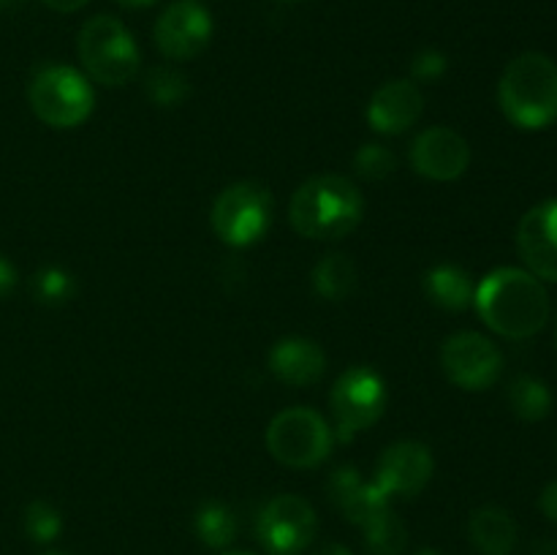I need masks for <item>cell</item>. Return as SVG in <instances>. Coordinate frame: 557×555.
<instances>
[{
  "instance_id": "obj_1",
  "label": "cell",
  "mask_w": 557,
  "mask_h": 555,
  "mask_svg": "<svg viewBox=\"0 0 557 555\" xmlns=\"http://www.w3.org/2000/svg\"><path fill=\"white\" fill-rule=\"evenodd\" d=\"M484 324L509 341H528L549 321V297L544 283L520 267H498L487 272L473 294Z\"/></svg>"
},
{
  "instance_id": "obj_2",
  "label": "cell",
  "mask_w": 557,
  "mask_h": 555,
  "mask_svg": "<svg viewBox=\"0 0 557 555\" xmlns=\"http://www.w3.org/2000/svg\"><path fill=\"white\" fill-rule=\"evenodd\" d=\"M362 190L343 174H319L299 185L288 205L294 232L308 239H341L362 223Z\"/></svg>"
},
{
  "instance_id": "obj_3",
  "label": "cell",
  "mask_w": 557,
  "mask_h": 555,
  "mask_svg": "<svg viewBox=\"0 0 557 555\" xmlns=\"http://www.w3.org/2000/svg\"><path fill=\"white\" fill-rule=\"evenodd\" d=\"M498 103L511 125L542 131L557 120V63L549 54L522 52L504 69Z\"/></svg>"
},
{
  "instance_id": "obj_4",
  "label": "cell",
  "mask_w": 557,
  "mask_h": 555,
  "mask_svg": "<svg viewBox=\"0 0 557 555\" xmlns=\"http://www.w3.org/2000/svg\"><path fill=\"white\" fill-rule=\"evenodd\" d=\"M76 52L87 76L103 87H120L139 74V47L128 27L112 14H96L82 25Z\"/></svg>"
},
{
  "instance_id": "obj_5",
  "label": "cell",
  "mask_w": 557,
  "mask_h": 555,
  "mask_svg": "<svg viewBox=\"0 0 557 555\" xmlns=\"http://www.w3.org/2000/svg\"><path fill=\"white\" fill-rule=\"evenodd\" d=\"M33 114L52 128H76L92 112V87L85 74L71 65H44L27 87Z\"/></svg>"
},
{
  "instance_id": "obj_6",
  "label": "cell",
  "mask_w": 557,
  "mask_h": 555,
  "mask_svg": "<svg viewBox=\"0 0 557 555\" xmlns=\"http://www.w3.org/2000/svg\"><path fill=\"white\" fill-rule=\"evenodd\" d=\"M335 433L319 411L292 406L272 417L267 428V449L288 468H315L330 457Z\"/></svg>"
},
{
  "instance_id": "obj_7",
  "label": "cell",
  "mask_w": 557,
  "mask_h": 555,
  "mask_svg": "<svg viewBox=\"0 0 557 555\" xmlns=\"http://www.w3.org/2000/svg\"><path fill=\"white\" fill-rule=\"evenodd\" d=\"M210 221L223 243L232 248H248L270 232L272 194L253 180L232 183L218 194Z\"/></svg>"
},
{
  "instance_id": "obj_8",
  "label": "cell",
  "mask_w": 557,
  "mask_h": 555,
  "mask_svg": "<svg viewBox=\"0 0 557 555\" xmlns=\"http://www.w3.org/2000/svg\"><path fill=\"white\" fill-rule=\"evenodd\" d=\"M335 433L341 441H354V435L373 428L386 408V384L373 368H348L335 381L330 395Z\"/></svg>"
},
{
  "instance_id": "obj_9",
  "label": "cell",
  "mask_w": 557,
  "mask_h": 555,
  "mask_svg": "<svg viewBox=\"0 0 557 555\" xmlns=\"http://www.w3.org/2000/svg\"><path fill=\"white\" fill-rule=\"evenodd\" d=\"M319 531L315 509L299 495H275L256 517V536L270 555H299Z\"/></svg>"
},
{
  "instance_id": "obj_10",
  "label": "cell",
  "mask_w": 557,
  "mask_h": 555,
  "mask_svg": "<svg viewBox=\"0 0 557 555\" xmlns=\"http://www.w3.org/2000/svg\"><path fill=\"white\" fill-rule=\"evenodd\" d=\"M446 379L466 392H484L504 373V354L479 332H457L441 348Z\"/></svg>"
},
{
  "instance_id": "obj_11",
  "label": "cell",
  "mask_w": 557,
  "mask_h": 555,
  "mask_svg": "<svg viewBox=\"0 0 557 555\" xmlns=\"http://www.w3.org/2000/svg\"><path fill=\"white\" fill-rule=\"evenodd\" d=\"M212 41V16L199 0H174L156 22V47L169 60L199 58Z\"/></svg>"
},
{
  "instance_id": "obj_12",
  "label": "cell",
  "mask_w": 557,
  "mask_h": 555,
  "mask_svg": "<svg viewBox=\"0 0 557 555\" xmlns=\"http://www.w3.org/2000/svg\"><path fill=\"white\" fill-rule=\"evenodd\" d=\"M433 452L419 441H397L379 457L375 484L389 498H413L433 479Z\"/></svg>"
},
{
  "instance_id": "obj_13",
  "label": "cell",
  "mask_w": 557,
  "mask_h": 555,
  "mask_svg": "<svg viewBox=\"0 0 557 555\" xmlns=\"http://www.w3.org/2000/svg\"><path fill=\"white\" fill-rule=\"evenodd\" d=\"M411 163L422 177L435 180V183H451L466 174L468 163H471V145L455 128L433 125L413 139Z\"/></svg>"
},
{
  "instance_id": "obj_14",
  "label": "cell",
  "mask_w": 557,
  "mask_h": 555,
  "mask_svg": "<svg viewBox=\"0 0 557 555\" xmlns=\"http://www.w3.org/2000/svg\"><path fill=\"white\" fill-rule=\"evenodd\" d=\"M517 250L528 272L557 283V199L531 207L517 226Z\"/></svg>"
},
{
  "instance_id": "obj_15",
  "label": "cell",
  "mask_w": 557,
  "mask_h": 555,
  "mask_svg": "<svg viewBox=\"0 0 557 555\" xmlns=\"http://www.w3.org/2000/svg\"><path fill=\"white\" fill-rule=\"evenodd\" d=\"M424 112V96L411 79H395L381 85L373 92L368 107V120L373 131L386 136L406 134L408 128L417 125V120Z\"/></svg>"
},
{
  "instance_id": "obj_16",
  "label": "cell",
  "mask_w": 557,
  "mask_h": 555,
  "mask_svg": "<svg viewBox=\"0 0 557 555\" xmlns=\"http://www.w3.org/2000/svg\"><path fill=\"white\" fill-rule=\"evenodd\" d=\"M270 370L288 386H313L326 370V354L308 337H283L270 351Z\"/></svg>"
},
{
  "instance_id": "obj_17",
  "label": "cell",
  "mask_w": 557,
  "mask_h": 555,
  "mask_svg": "<svg viewBox=\"0 0 557 555\" xmlns=\"http://www.w3.org/2000/svg\"><path fill=\"white\" fill-rule=\"evenodd\" d=\"M330 501L351 520L354 526H362L375 511L392 506V498L375 482H364L354 466H343L330 479Z\"/></svg>"
},
{
  "instance_id": "obj_18",
  "label": "cell",
  "mask_w": 557,
  "mask_h": 555,
  "mask_svg": "<svg viewBox=\"0 0 557 555\" xmlns=\"http://www.w3.org/2000/svg\"><path fill=\"white\" fill-rule=\"evenodd\" d=\"M468 536L482 555H511L517 547V522L500 506H482L471 515Z\"/></svg>"
},
{
  "instance_id": "obj_19",
  "label": "cell",
  "mask_w": 557,
  "mask_h": 555,
  "mask_svg": "<svg viewBox=\"0 0 557 555\" xmlns=\"http://www.w3.org/2000/svg\"><path fill=\"white\" fill-rule=\"evenodd\" d=\"M424 294L430 297V303L438 305L441 310H449V313H460V310L471 308L473 286L471 272L462 270L457 264H438L424 275Z\"/></svg>"
},
{
  "instance_id": "obj_20",
  "label": "cell",
  "mask_w": 557,
  "mask_h": 555,
  "mask_svg": "<svg viewBox=\"0 0 557 555\" xmlns=\"http://www.w3.org/2000/svg\"><path fill=\"white\" fill-rule=\"evenodd\" d=\"M364 547H368L370 555H403L408 544V531L403 526L400 517L395 515L392 506L375 511L370 520H364L362 526Z\"/></svg>"
},
{
  "instance_id": "obj_21",
  "label": "cell",
  "mask_w": 557,
  "mask_h": 555,
  "mask_svg": "<svg viewBox=\"0 0 557 555\" xmlns=\"http://www.w3.org/2000/svg\"><path fill=\"white\" fill-rule=\"evenodd\" d=\"M509 406L522 422H542L553 411V392L536 375H517L509 384Z\"/></svg>"
},
{
  "instance_id": "obj_22",
  "label": "cell",
  "mask_w": 557,
  "mask_h": 555,
  "mask_svg": "<svg viewBox=\"0 0 557 555\" xmlns=\"http://www.w3.org/2000/svg\"><path fill=\"white\" fill-rule=\"evenodd\" d=\"M357 286V267L346 254H330L315 264L313 288L330 303H343Z\"/></svg>"
},
{
  "instance_id": "obj_23",
  "label": "cell",
  "mask_w": 557,
  "mask_h": 555,
  "mask_svg": "<svg viewBox=\"0 0 557 555\" xmlns=\"http://www.w3.org/2000/svg\"><path fill=\"white\" fill-rule=\"evenodd\" d=\"M194 531L201 544L212 550H226L237 536V517L221 501H207L194 517Z\"/></svg>"
},
{
  "instance_id": "obj_24",
  "label": "cell",
  "mask_w": 557,
  "mask_h": 555,
  "mask_svg": "<svg viewBox=\"0 0 557 555\" xmlns=\"http://www.w3.org/2000/svg\"><path fill=\"white\" fill-rule=\"evenodd\" d=\"M145 92L156 107H180L190 96V82L174 65H156V69L147 71Z\"/></svg>"
},
{
  "instance_id": "obj_25",
  "label": "cell",
  "mask_w": 557,
  "mask_h": 555,
  "mask_svg": "<svg viewBox=\"0 0 557 555\" xmlns=\"http://www.w3.org/2000/svg\"><path fill=\"white\" fill-rule=\"evenodd\" d=\"M25 531L33 542L47 544L60 536V531H63V517L47 501H33L25 509Z\"/></svg>"
},
{
  "instance_id": "obj_26",
  "label": "cell",
  "mask_w": 557,
  "mask_h": 555,
  "mask_svg": "<svg viewBox=\"0 0 557 555\" xmlns=\"http://www.w3.org/2000/svg\"><path fill=\"white\" fill-rule=\"evenodd\" d=\"M74 294V278L60 267H44L33 278V297L44 305H63Z\"/></svg>"
},
{
  "instance_id": "obj_27",
  "label": "cell",
  "mask_w": 557,
  "mask_h": 555,
  "mask_svg": "<svg viewBox=\"0 0 557 555\" xmlns=\"http://www.w3.org/2000/svg\"><path fill=\"white\" fill-rule=\"evenodd\" d=\"M354 169H357L359 177L364 180H386L395 174L397 169V156L384 145H362L354 156Z\"/></svg>"
},
{
  "instance_id": "obj_28",
  "label": "cell",
  "mask_w": 557,
  "mask_h": 555,
  "mask_svg": "<svg viewBox=\"0 0 557 555\" xmlns=\"http://www.w3.org/2000/svg\"><path fill=\"white\" fill-rule=\"evenodd\" d=\"M446 54L438 49H422L417 58L411 60V74L419 82H435L446 74Z\"/></svg>"
},
{
  "instance_id": "obj_29",
  "label": "cell",
  "mask_w": 557,
  "mask_h": 555,
  "mask_svg": "<svg viewBox=\"0 0 557 555\" xmlns=\"http://www.w3.org/2000/svg\"><path fill=\"white\" fill-rule=\"evenodd\" d=\"M539 509H542V515L547 517L549 522L557 526V479H553V482L542 490V495H539Z\"/></svg>"
},
{
  "instance_id": "obj_30",
  "label": "cell",
  "mask_w": 557,
  "mask_h": 555,
  "mask_svg": "<svg viewBox=\"0 0 557 555\" xmlns=\"http://www.w3.org/2000/svg\"><path fill=\"white\" fill-rule=\"evenodd\" d=\"M16 286V270L5 256H0V299L9 297Z\"/></svg>"
},
{
  "instance_id": "obj_31",
  "label": "cell",
  "mask_w": 557,
  "mask_h": 555,
  "mask_svg": "<svg viewBox=\"0 0 557 555\" xmlns=\"http://www.w3.org/2000/svg\"><path fill=\"white\" fill-rule=\"evenodd\" d=\"M52 11H60V14H71V11H79L82 5H87L90 0H44Z\"/></svg>"
},
{
  "instance_id": "obj_32",
  "label": "cell",
  "mask_w": 557,
  "mask_h": 555,
  "mask_svg": "<svg viewBox=\"0 0 557 555\" xmlns=\"http://www.w3.org/2000/svg\"><path fill=\"white\" fill-rule=\"evenodd\" d=\"M313 555H354L346 544H337V542H326L321 547L313 550Z\"/></svg>"
},
{
  "instance_id": "obj_33",
  "label": "cell",
  "mask_w": 557,
  "mask_h": 555,
  "mask_svg": "<svg viewBox=\"0 0 557 555\" xmlns=\"http://www.w3.org/2000/svg\"><path fill=\"white\" fill-rule=\"evenodd\" d=\"M531 555H557V539H539Z\"/></svg>"
},
{
  "instance_id": "obj_34",
  "label": "cell",
  "mask_w": 557,
  "mask_h": 555,
  "mask_svg": "<svg viewBox=\"0 0 557 555\" xmlns=\"http://www.w3.org/2000/svg\"><path fill=\"white\" fill-rule=\"evenodd\" d=\"M117 5H123V9H150V5H156L158 0H114Z\"/></svg>"
},
{
  "instance_id": "obj_35",
  "label": "cell",
  "mask_w": 557,
  "mask_h": 555,
  "mask_svg": "<svg viewBox=\"0 0 557 555\" xmlns=\"http://www.w3.org/2000/svg\"><path fill=\"white\" fill-rule=\"evenodd\" d=\"M22 3V0H0V9H9V5H16Z\"/></svg>"
},
{
  "instance_id": "obj_36",
  "label": "cell",
  "mask_w": 557,
  "mask_h": 555,
  "mask_svg": "<svg viewBox=\"0 0 557 555\" xmlns=\"http://www.w3.org/2000/svg\"><path fill=\"white\" fill-rule=\"evenodd\" d=\"M417 555H444V553H438V550H419Z\"/></svg>"
},
{
  "instance_id": "obj_37",
  "label": "cell",
  "mask_w": 557,
  "mask_h": 555,
  "mask_svg": "<svg viewBox=\"0 0 557 555\" xmlns=\"http://www.w3.org/2000/svg\"><path fill=\"white\" fill-rule=\"evenodd\" d=\"M223 555H250V553H223Z\"/></svg>"
},
{
  "instance_id": "obj_38",
  "label": "cell",
  "mask_w": 557,
  "mask_h": 555,
  "mask_svg": "<svg viewBox=\"0 0 557 555\" xmlns=\"http://www.w3.org/2000/svg\"><path fill=\"white\" fill-rule=\"evenodd\" d=\"M555 343H557V324H555Z\"/></svg>"
},
{
  "instance_id": "obj_39",
  "label": "cell",
  "mask_w": 557,
  "mask_h": 555,
  "mask_svg": "<svg viewBox=\"0 0 557 555\" xmlns=\"http://www.w3.org/2000/svg\"><path fill=\"white\" fill-rule=\"evenodd\" d=\"M47 555H63V553H47Z\"/></svg>"
},
{
  "instance_id": "obj_40",
  "label": "cell",
  "mask_w": 557,
  "mask_h": 555,
  "mask_svg": "<svg viewBox=\"0 0 557 555\" xmlns=\"http://www.w3.org/2000/svg\"><path fill=\"white\" fill-rule=\"evenodd\" d=\"M288 3H292V0H288Z\"/></svg>"
}]
</instances>
